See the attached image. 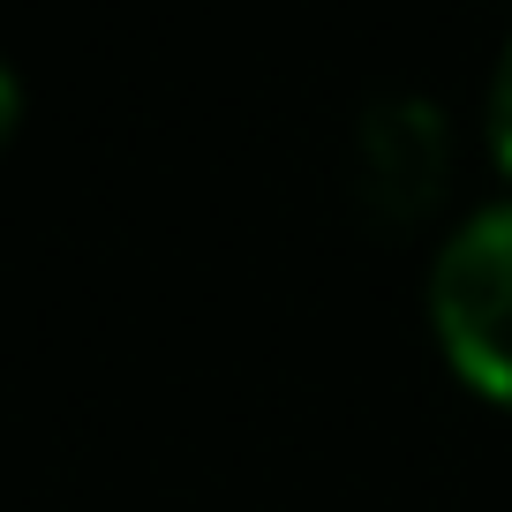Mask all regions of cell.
Instances as JSON below:
<instances>
[{"instance_id":"cell-1","label":"cell","mask_w":512,"mask_h":512,"mask_svg":"<svg viewBox=\"0 0 512 512\" xmlns=\"http://www.w3.org/2000/svg\"><path fill=\"white\" fill-rule=\"evenodd\" d=\"M430 332L475 400L512 415V196L452 226L430 264Z\"/></svg>"},{"instance_id":"cell-4","label":"cell","mask_w":512,"mask_h":512,"mask_svg":"<svg viewBox=\"0 0 512 512\" xmlns=\"http://www.w3.org/2000/svg\"><path fill=\"white\" fill-rule=\"evenodd\" d=\"M16 121H23V83H16V68L0 61V151H8V136H16Z\"/></svg>"},{"instance_id":"cell-2","label":"cell","mask_w":512,"mask_h":512,"mask_svg":"<svg viewBox=\"0 0 512 512\" xmlns=\"http://www.w3.org/2000/svg\"><path fill=\"white\" fill-rule=\"evenodd\" d=\"M452 189V121L430 98H377L354 128V196L384 226H415Z\"/></svg>"},{"instance_id":"cell-3","label":"cell","mask_w":512,"mask_h":512,"mask_svg":"<svg viewBox=\"0 0 512 512\" xmlns=\"http://www.w3.org/2000/svg\"><path fill=\"white\" fill-rule=\"evenodd\" d=\"M482 144H490L497 174L512 181V46L497 53V68H490V98H482Z\"/></svg>"}]
</instances>
